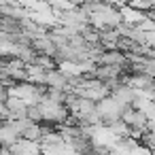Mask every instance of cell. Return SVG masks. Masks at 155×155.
Here are the masks:
<instances>
[{"mask_svg": "<svg viewBox=\"0 0 155 155\" xmlns=\"http://www.w3.org/2000/svg\"><path fill=\"white\" fill-rule=\"evenodd\" d=\"M140 140H142V144H144L149 151H153V153H155V132H153V130H147V132L142 134V138H140Z\"/></svg>", "mask_w": 155, "mask_h": 155, "instance_id": "cell-1", "label": "cell"}]
</instances>
